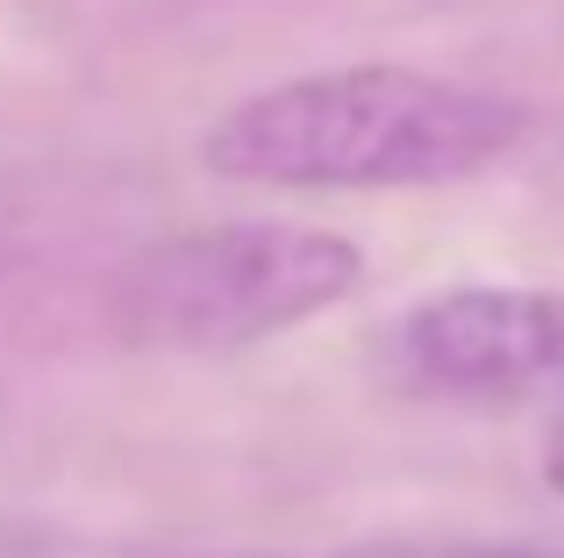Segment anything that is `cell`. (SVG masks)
<instances>
[{
    "label": "cell",
    "mask_w": 564,
    "mask_h": 558,
    "mask_svg": "<svg viewBox=\"0 0 564 558\" xmlns=\"http://www.w3.org/2000/svg\"><path fill=\"white\" fill-rule=\"evenodd\" d=\"M529 137V108L422 65H329L258 86L200 137V165L279 194H400L494 172Z\"/></svg>",
    "instance_id": "obj_1"
},
{
    "label": "cell",
    "mask_w": 564,
    "mask_h": 558,
    "mask_svg": "<svg viewBox=\"0 0 564 558\" xmlns=\"http://www.w3.org/2000/svg\"><path fill=\"white\" fill-rule=\"evenodd\" d=\"M365 287V251L344 229L243 215L158 237L108 279V330L129 351L221 358L322 322Z\"/></svg>",
    "instance_id": "obj_2"
},
{
    "label": "cell",
    "mask_w": 564,
    "mask_h": 558,
    "mask_svg": "<svg viewBox=\"0 0 564 558\" xmlns=\"http://www.w3.org/2000/svg\"><path fill=\"white\" fill-rule=\"evenodd\" d=\"M372 365L408 401L564 416V287L479 279L422 293L379 330Z\"/></svg>",
    "instance_id": "obj_3"
},
{
    "label": "cell",
    "mask_w": 564,
    "mask_h": 558,
    "mask_svg": "<svg viewBox=\"0 0 564 558\" xmlns=\"http://www.w3.org/2000/svg\"><path fill=\"white\" fill-rule=\"evenodd\" d=\"M358 558H557V551H500V545H408V551H358Z\"/></svg>",
    "instance_id": "obj_4"
},
{
    "label": "cell",
    "mask_w": 564,
    "mask_h": 558,
    "mask_svg": "<svg viewBox=\"0 0 564 558\" xmlns=\"http://www.w3.org/2000/svg\"><path fill=\"white\" fill-rule=\"evenodd\" d=\"M543 473H551V487L564 494V416L551 422V444H543Z\"/></svg>",
    "instance_id": "obj_5"
}]
</instances>
